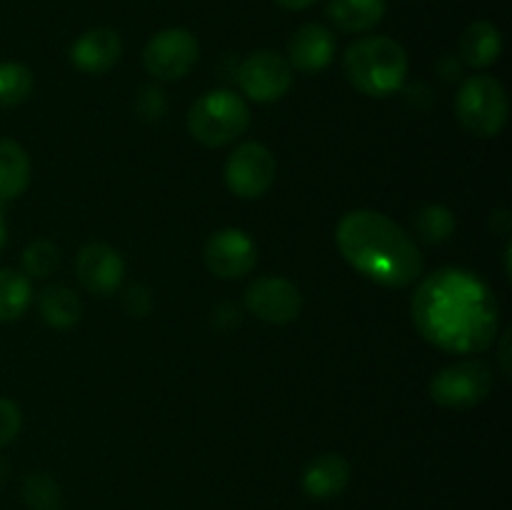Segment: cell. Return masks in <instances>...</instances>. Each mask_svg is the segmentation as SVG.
<instances>
[{"label":"cell","mask_w":512,"mask_h":510,"mask_svg":"<svg viewBox=\"0 0 512 510\" xmlns=\"http://www.w3.org/2000/svg\"><path fill=\"white\" fill-rule=\"evenodd\" d=\"M135 110H138L140 118L158 120L165 113V93L155 85H145L135 98Z\"/></svg>","instance_id":"obj_26"},{"label":"cell","mask_w":512,"mask_h":510,"mask_svg":"<svg viewBox=\"0 0 512 510\" xmlns=\"http://www.w3.org/2000/svg\"><path fill=\"white\" fill-rule=\"evenodd\" d=\"M410 310L418 333L445 353H483L498 338V298L470 270L440 268L430 273L415 290Z\"/></svg>","instance_id":"obj_1"},{"label":"cell","mask_w":512,"mask_h":510,"mask_svg":"<svg viewBox=\"0 0 512 510\" xmlns=\"http://www.w3.org/2000/svg\"><path fill=\"white\" fill-rule=\"evenodd\" d=\"M510 333H505V338H503V350H500V358H503V373L505 375H510V365H508V343H510V338H508Z\"/></svg>","instance_id":"obj_31"},{"label":"cell","mask_w":512,"mask_h":510,"mask_svg":"<svg viewBox=\"0 0 512 510\" xmlns=\"http://www.w3.org/2000/svg\"><path fill=\"white\" fill-rule=\"evenodd\" d=\"M343 68L355 90L370 98H388L405 85L410 60L398 40L370 35L345 50Z\"/></svg>","instance_id":"obj_3"},{"label":"cell","mask_w":512,"mask_h":510,"mask_svg":"<svg viewBox=\"0 0 512 510\" xmlns=\"http://www.w3.org/2000/svg\"><path fill=\"white\" fill-rule=\"evenodd\" d=\"M325 15L343 33H368L383 20L385 0H328Z\"/></svg>","instance_id":"obj_17"},{"label":"cell","mask_w":512,"mask_h":510,"mask_svg":"<svg viewBox=\"0 0 512 510\" xmlns=\"http://www.w3.org/2000/svg\"><path fill=\"white\" fill-rule=\"evenodd\" d=\"M123 305L130 315H135V318H143V315L153 308L150 290L145 288V285H133V288H128V293H125Z\"/></svg>","instance_id":"obj_27"},{"label":"cell","mask_w":512,"mask_h":510,"mask_svg":"<svg viewBox=\"0 0 512 510\" xmlns=\"http://www.w3.org/2000/svg\"><path fill=\"white\" fill-rule=\"evenodd\" d=\"M503 53V35L490 20H475L460 35V60L470 68H488Z\"/></svg>","instance_id":"obj_16"},{"label":"cell","mask_w":512,"mask_h":510,"mask_svg":"<svg viewBox=\"0 0 512 510\" xmlns=\"http://www.w3.org/2000/svg\"><path fill=\"white\" fill-rule=\"evenodd\" d=\"M205 265L213 275L223 280H235L248 275L258 260V248L245 230L225 228L208 238L203 250Z\"/></svg>","instance_id":"obj_11"},{"label":"cell","mask_w":512,"mask_h":510,"mask_svg":"<svg viewBox=\"0 0 512 510\" xmlns=\"http://www.w3.org/2000/svg\"><path fill=\"white\" fill-rule=\"evenodd\" d=\"M413 228L423 243L438 245L448 240L455 230V213L445 205H425L415 213Z\"/></svg>","instance_id":"obj_22"},{"label":"cell","mask_w":512,"mask_h":510,"mask_svg":"<svg viewBox=\"0 0 512 510\" xmlns=\"http://www.w3.org/2000/svg\"><path fill=\"white\" fill-rule=\"evenodd\" d=\"M350 483V465L343 455L323 453L305 468L303 490L315 500L338 498Z\"/></svg>","instance_id":"obj_15"},{"label":"cell","mask_w":512,"mask_h":510,"mask_svg":"<svg viewBox=\"0 0 512 510\" xmlns=\"http://www.w3.org/2000/svg\"><path fill=\"white\" fill-rule=\"evenodd\" d=\"M123 53V40L110 28H93L80 35L70 48V60L80 73L103 75L113 68Z\"/></svg>","instance_id":"obj_14"},{"label":"cell","mask_w":512,"mask_h":510,"mask_svg":"<svg viewBox=\"0 0 512 510\" xmlns=\"http://www.w3.org/2000/svg\"><path fill=\"white\" fill-rule=\"evenodd\" d=\"M275 173H278L275 155L263 143H255V140L238 145L228 155L223 170L228 190L243 200L263 198L273 188Z\"/></svg>","instance_id":"obj_7"},{"label":"cell","mask_w":512,"mask_h":510,"mask_svg":"<svg viewBox=\"0 0 512 510\" xmlns=\"http://www.w3.org/2000/svg\"><path fill=\"white\" fill-rule=\"evenodd\" d=\"M20 425H23V415L18 405L8 398H0V448L18 438Z\"/></svg>","instance_id":"obj_25"},{"label":"cell","mask_w":512,"mask_h":510,"mask_svg":"<svg viewBox=\"0 0 512 510\" xmlns=\"http://www.w3.org/2000/svg\"><path fill=\"white\" fill-rule=\"evenodd\" d=\"M38 308L45 323L60 330L73 328V325L80 320V315H83L80 298L73 293V290L65 288V285H48V288L40 293Z\"/></svg>","instance_id":"obj_19"},{"label":"cell","mask_w":512,"mask_h":510,"mask_svg":"<svg viewBox=\"0 0 512 510\" xmlns=\"http://www.w3.org/2000/svg\"><path fill=\"white\" fill-rule=\"evenodd\" d=\"M335 240L345 263L385 288H408L425 270L413 235L378 210H350L338 223Z\"/></svg>","instance_id":"obj_2"},{"label":"cell","mask_w":512,"mask_h":510,"mask_svg":"<svg viewBox=\"0 0 512 510\" xmlns=\"http://www.w3.org/2000/svg\"><path fill=\"white\" fill-rule=\"evenodd\" d=\"M335 55V38L325 25L305 23L300 25L288 40V65L298 73H320L328 68Z\"/></svg>","instance_id":"obj_13"},{"label":"cell","mask_w":512,"mask_h":510,"mask_svg":"<svg viewBox=\"0 0 512 510\" xmlns=\"http://www.w3.org/2000/svg\"><path fill=\"white\" fill-rule=\"evenodd\" d=\"M235 78L253 103H278L293 85V68L275 50H255L238 65Z\"/></svg>","instance_id":"obj_9"},{"label":"cell","mask_w":512,"mask_h":510,"mask_svg":"<svg viewBox=\"0 0 512 510\" xmlns=\"http://www.w3.org/2000/svg\"><path fill=\"white\" fill-rule=\"evenodd\" d=\"M5 240H8V223H5V213H3V203H0V250H3Z\"/></svg>","instance_id":"obj_30"},{"label":"cell","mask_w":512,"mask_h":510,"mask_svg":"<svg viewBox=\"0 0 512 510\" xmlns=\"http://www.w3.org/2000/svg\"><path fill=\"white\" fill-rule=\"evenodd\" d=\"M30 183V158L13 138H0V203L15 200Z\"/></svg>","instance_id":"obj_18"},{"label":"cell","mask_w":512,"mask_h":510,"mask_svg":"<svg viewBox=\"0 0 512 510\" xmlns=\"http://www.w3.org/2000/svg\"><path fill=\"white\" fill-rule=\"evenodd\" d=\"M493 390V373L483 360L465 358L448 365L430 380V398L443 408L465 410L483 403Z\"/></svg>","instance_id":"obj_6"},{"label":"cell","mask_w":512,"mask_h":510,"mask_svg":"<svg viewBox=\"0 0 512 510\" xmlns=\"http://www.w3.org/2000/svg\"><path fill=\"white\" fill-rule=\"evenodd\" d=\"M33 93V73L28 65L3 60L0 63V108H18Z\"/></svg>","instance_id":"obj_21"},{"label":"cell","mask_w":512,"mask_h":510,"mask_svg":"<svg viewBox=\"0 0 512 510\" xmlns=\"http://www.w3.org/2000/svg\"><path fill=\"white\" fill-rule=\"evenodd\" d=\"M23 500L33 510H58L60 508V490L50 475L35 473L28 475L23 483Z\"/></svg>","instance_id":"obj_24"},{"label":"cell","mask_w":512,"mask_h":510,"mask_svg":"<svg viewBox=\"0 0 512 510\" xmlns=\"http://www.w3.org/2000/svg\"><path fill=\"white\" fill-rule=\"evenodd\" d=\"M250 108L233 90H210L200 95L188 113V130L198 143L220 148L248 130Z\"/></svg>","instance_id":"obj_4"},{"label":"cell","mask_w":512,"mask_h":510,"mask_svg":"<svg viewBox=\"0 0 512 510\" xmlns=\"http://www.w3.org/2000/svg\"><path fill=\"white\" fill-rule=\"evenodd\" d=\"M275 3L285 10H305L308 5H313L315 0H275Z\"/></svg>","instance_id":"obj_29"},{"label":"cell","mask_w":512,"mask_h":510,"mask_svg":"<svg viewBox=\"0 0 512 510\" xmlns=\"http://www.w3.org/2000/svg\"><path fill=\"white\" fill-rule=\"evenodd\" d=\"M200 55L198 38L185 28H168L145 43L143 65L153 78L180 80L195 68Z\"/></svg>","instance_id":"obj_8"},{"label":"cell","mask_w":512,"mask_h":510,"mask_svg":"<svg viewBox=\"0 0 512 510\" xmlns=\"http://www.w3.org/2000/svg\"><path fill=\"white\" fill-rule=\"evenodd\" d=\"M33 300L30 278L18 270L0 268V323L18 320Z\"/></svg>","instance_id":"obj_20"},{"label":"cell","mask_w":512,"mask_h":510,"mask_svg":"<svg viewBox=\"0 0 512 510\" xmlns=\"http://www.w3.org/2000/svg\"><path fill=\"white\" fill-rule=\"evenodd\" d=\"M508 113V93L493 75H473L455 95L458 123L475 138H495L508 123Z\"/></svg>","instance_id":"obj_5"},{"label":"cell","mask_w":512,"mask_h":510,"mask_svg":"<svg viewBox=\"0 0 512 510\" xmlns=\"http://www.w3.org/2000/svg\"><path fill=\"white\" fill-rule=\"evenodd\" d=\"M245 308L263 323H293L303 310L298 285L280 275H263L245 288Z\"/></svg>","instance_id":"obj_10"},{"label":"cell","mask_w":512,"mask_h":510,"mask_svg":"<svg viewBox=\"0 0 512 510\" xmlns=\"http://www.w3.org/2000/svg\"><path fill=\"white\" fill-rule=\"evenodd\" d=\"M60 263V250L53 240L38 238L25 248L23 270L28 278H48Z\"/></svg>","instance_id":"obj_23"},{"label":"cell","mask_w":512,"mask_h":510,"mask_svg":"<svg viewBox=\"0 0 512 510\" xmlns=\"http://www.w3.org/2000/svg\"><path fill=\"white\" fill-rule=\"evenodd\" d=\"M75 273H78L80 285L88 293L113 295L125 278V263L118 250L108 243H88L80 248L78 260H75Z\"/></svg>","instance_id":"obj_12"},{"label":"cell","mask_w":512,"mask_h":510,"mask_svg":"<svg viewBox=\"0 0 512 510\" xmlns=\"http://www.w3.org/2000/svg\"><path fill=\"white\" fill-rule=\"evenodd\" d=\"M440 75H443L445 80H455L460 75V63L453 58H443V63H440Z\"/></svg>","instance_id":"obj_28"}]
</instances>
